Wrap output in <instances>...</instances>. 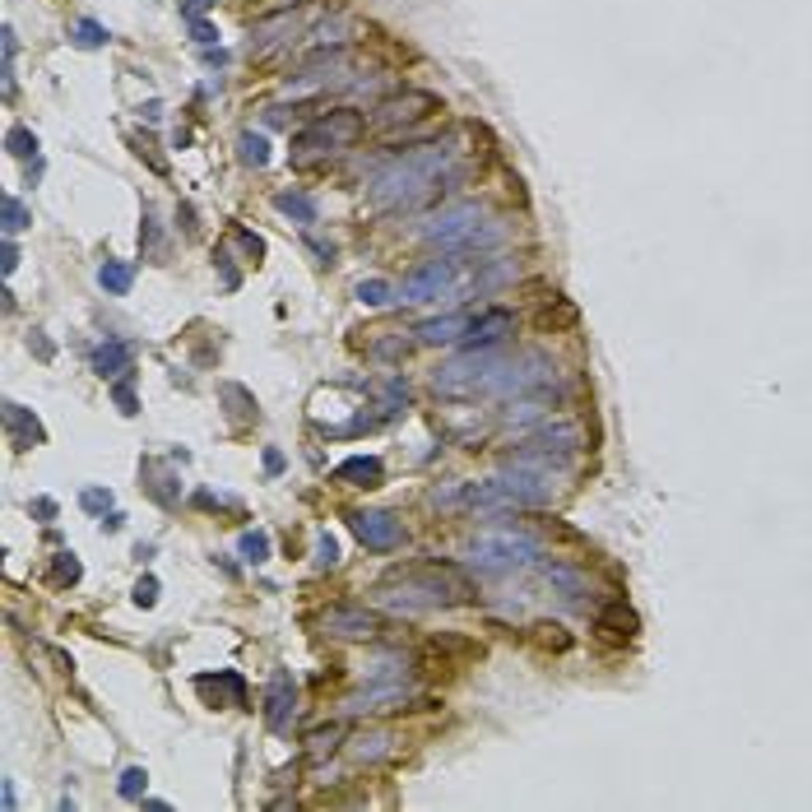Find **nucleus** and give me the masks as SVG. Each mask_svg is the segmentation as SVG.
Returning a JSON list of instances; mask_svg holds the SVG:
<instances>
[{
  "instance_id": "obj_1",
  "label": "nucleus",
  "mask_w": 812,
  "mask_h": 812,
  "mask_svg": "<svg viewBox=\"0 0 812 812\" xmlns=\"http://www.w3.org/2000/svg\"><path fill=\"white\" fill-rule=\"evenodd\" d=\"M455 149L451 144H418V149H404L399 158H390L386 168L367 181V200L372 210H409L418 200H427L436 186L455 181Z\"/></svg>"
},
{
  "instance_id": "obj_2",
  "label": "nucleus",
  "mask_w": 812,
  "mask_h": 812,
  "mask_svg": "<svg viewBox=\"0 0 812 812\" xmlns=\"http://www.w3.org/2000/svg\"><path fill=\"white\" fill-rule=\"evenodd\" d=\"M390 585H399L404 594H386L390 603L404 608H445V603H469L474 599V581L451 562H414V566H399L390 572Z\"/></svg>"
},
{
  "instance_id": "obj_3",
  "label": "nucleus",
  "mask_w": 812,
  "mask_h": 812,
  "mask_svg": "<svg viewBox=\"0 0 812 812\" xmlns=\"http://www.w3.org/2000/svg\"><path fill=\"white\" fill-rule=\"evenodd\" d=\"M362 131H367V116H362L357 107L320 112L316 121H307V126L293 135V158H298V162H311L316 153H339V149L357 144Z\"/></svg>"
},
{
  "instance_id": "obj_4",
  "label": "nucleus",
  "mask_w": 812,
  "mask_h": 812,
  "mask_svg": "<svg viewBox=\"0 0 812 812\" xmlns=\"http://www.w3.org/2000/svg\"><path fill=\"white\" fill-rule=\"evenodd\" d=\"M543 557V548L530 539V534H478L465 543V562L478 566L483 576H511L520 566H534Z\"/></svg>"
},
{
  "instance_id": "obj_5",
  "label": "nucleus",
  "mask_w": 812,
  "mask_h": 812,
  "mask_svg": "<svg viewBox=\"0 0 812 812\" xmlns=\"http://www.w3.org/2000/svg\"><path fill=\"white\" fill-rule=\"evenodd\" d=\"M483 219H487V210L478 205V200H460V205L441 210V214H432V219L423 223V241H436L441 251H451L455 241H460L474 223H483Z\"/></svg>"
},
{
  "instance_id": "obj_6",
  "label": "nucleus",
  "mask_w": 812,
  "mask_h": 812,
  "mask_svg": "<svg viewBox=\"0 0 812 812\" xmlns=\"http://www.w3.org/2000/svg\"><path fill=\"white\" fill-rule=\"evenodd\" d=\"M348 524H353L357 543L372 553H390L404 543V520L390 511H348Z\"/></svg>"
},
{
  "instance_id": "obj_7",
  "label": "nucleus",
  "mask_w": 812,
  "mask_h": 812,
  "mask_svg": "<svg viewBox=\"0 0 812 812\" xmlns=\"http://www.w3.org/2000/svg\"><path fill=\"white\" fill-rule=\"evenodd\" d=\"M436 107H441V103H436L432 93H423V89H404V93H390V98L377 103V121H381V126H414V121L432 116Z\"/></svg>"
},
{
  "instance_id": "obj_8",
  "label": "nucleus",
  "mask_w": 812,
  "mask_h": 812,
  "mask_svg": "<svg viewBox=\"0 0 812 812\" xmlns=\"http://www.w3.org/2000/svg\"><path fill=\"white\" fill-rule=\"evenodd\" d=\"M451 279H455V265L451 260H423L414 265L409 274H404V302H427V298H441L445 289H451Z\"/></svg>"
},
{
  "instance_id": "obj_9",
  "label": "nucleus",
  "mask_w": 812,
  "mask_h": 812,
  "mask_svg": "<svg viewBox=\"0 0 812 812\" xmlns=\"http://www.w3.org/2000/svg\"><path fill=\"white\" fill-rule=\"evenodd\" d=\"M515 335V311L506 307H487L478 316H469V330H465V344L469 348H497Z\"/></svg>"
},
{
  "instance_id": "obj_10",
  "label": "nucleus",
  "mask_w": 812,
  "mask_h": 812,
  "mask_svg": "<svg viewBox=\"0 0 812 812\" xmlns=\"http://www.w3.org/2000/svg\"><path fill=\"white\" fill-rule=\"evenodd\" d=\"M377 627H381V618L367 613V608H353V603H339L320 618V631L339 636V641H367V636H377Z\"/></svg>"
},
{
  "instance_id": "obj_11",
  "label": "nucleus",
  "mask_w": 812,
  "mask_h": 812,
  "mask_svg": "<svg viewBox=\"0 0 812 812\" xmlns=\"http://www.w3.org/2000/svg\"><path fill=\"white\" fill-rule=\"evenodd\" d=\"M293 710H298V687H293L289 673L279 669L269 678V687H265V724L274 729V734H283V729L293 724Z\"/></svg>"
},
{
  "instance_id": "obj_12",
  "label": "nucleus",
  "mask_w": 812,
  "mask_h": 812,
  "mask_svg": "<svg viewBox=\"0 0 812 812\" xmlns=\"http://www.w3.org/2000/svg\"><path fill=\"white\" fill-rule=\"evenodd\" d=\"M539 572L566 603H585V594H590L585 572H576V566H566V562H548V557H539Z\"/></svg>"
},
{
  "instance_id": "obj_13",
  "label": "nucleus",
  "mask_w": 812,
  "mask_h": 812,
  "mask_svg": "<svg viewBox=\"0 0 812 812\" xmlns=\"http://www.w3.org/2000/svg\"><path fill=\"white\" fill-rule=\"evenodd\" d=\"M302 28V19L293 15V10H279V15H260L256 24H251V52H269L279 37H293Z\"/></svg>"
},
{
  "instance_id": "obj_14",
  "label": "nucleus",
  "mask_w": 812,
  "mask_h": 812,
  "mask_svg": "<svg viewBox=\"0 0 812 812\" xmlns=\"http://www.w3.org/2000/svg\"><path fill=\"white\" fill-rule=\"evenodd\" d=\"M465 330H469V316H465V311H451V316L423 320L414 335H418L423 344H455V339H465Z\"/></svg>"
},
{
  "instance_id": "obj_15",
  "label": "nucleus",
  "mask_w": 812,
  "mask_h": 812,
  "mask_svg": "<svg viewBox=\"0 0 812 812\" xmlns=\"http://www.w3.org/2000/svg\"><path fill=\"white\" fill-rule=\"evenodd\" d=\"M502 241H506V223H502V219H483V223H474V228L455 241L451 251H478V256H483V251L502 247Z\"/></svg>"
},
{
  "instance_id": "obj_16",
  "label": "nucleus",
  "mask_w": 812,
  "mask_h": 812,
  "mask_svg": "<svg viewBox=\"0 0 812 812\" xmlns=\"http://www.w3.org/2000/svg\"><path fill=\"white\" fill-rule=\"evenodd\" d=\"M335 478H339V483H353V487H377V483L386 478V465H381L377 455H353V460H344V465L335 469Z\"/></svg>"
},
{
  "instance_id": "obj_17",
  "label": "nucleus",
  "mask_w": 812,
  "mask_h": 812,
  "mask_svg": "<svg viewBox=\"0 0 812 812\" xmlns=\"http://www.w3.org/2000/svg\"><path fill=\"white\" fill-rule=\"evenodd\" d=\"M594 627L603 636H636V613L627 608V599H613V603H603L594 613Z\"/></svg>"
},
{
  "instance_id": "obj_18",
  "label": "nucleus",
  "mask_w": 812,
  "mask_h": 812,
  "mask_svg": "<svg viewBox=\"0 0 812 812\" xmlns=\"http://www.w3.org/2000/svg\"><path fill=\"white\" fill-rule=\"evenodd\" d=\"M131 357H135V348H131L126 339H107V344L93 353V372H98V377H121V372H131Z\"/></svg>"
},
{
  "instance_id": "obj_19",
  "label": "nucleus",
  "mask_w": 812,
  "mask_h": 812,
  "mask_svg": "<svg viewBox=\"0 0 812 812\" xmlns=\"http://www.w3.org/2000/svg\"><path fill=\"white\" fill-rule=\"evenodd\" d=\"M5 427H10V441L15 445H33L43 441V423H37L24 404H5Z\"/></svg>"
},
{
  "instance_id": "obj_20",
  "label": "nucleus",
  "mask_w": 812,
  "mask_h": 812,
  "mask_svg": "<svg viewBox=\"0 0 812 812\" xmlns=\"http://www.w3.org/2000/svg\"><path fill=\"white\" fill-rule=\"evenodd\" d=\"M274 210H279V214H289V219L302 223V228L316 223V200H311L307 191H279V195H274Z\"/></svg>"
},
{
  "instance_id": "obj_21",
  "label": "nucleus",
  "mask_w": 812,
  "mask_h": 812,
  "mask_svg": "<svg viewBox=\"0 0 812 812\" xmlns=\"http://www.w3.org/2000/svg\"><path fill=\"white\" fill-rule=\"evenodd\" d=\"M195 687L200 692H219V697H228V706H241L247 701V682H241V673H232V669H223L219 678H195Z\"/></svg>"
},
{
  "instance_id": "obj_22",
  "label": "nucleus",
  "mask_w": 812,
  "mask_h": 812,
  "mask_svg": "<svg viewBox=\"0 0 812 812\" xmlns=\"http://www.w3.org/2000/svg\"><path fill=\"white\" fill-rule=\"evenodd\" d=\"M344 734H348L344 724H325V729H311V734H307V761H325L330 752H339Z\"/></svg>"
},
{
  "instance_id": "obj_23",
  "label": "nucleus",
  "mask_w": 812,
  "mask_h": 812,
  "mask_svg": "<svg viewBox=\"0 0 812 812\" xmlns=\"http://www.w3.org/2000/svg\"><path fill=\"white\" fill-rule=\"evenodd\" d=\"M98 283L107 293H131V283H135V265H126V260H103V269H98Z\"/></svg>"
},
{
  "instance_id": "obj_24",
  "label": "nucleus",
  "mask_w": 812,
  "mask_h": 812,
  "mask_svg": "<svg viewBox=\"0 0 812 812\" xmlns=\"http://www.w3.org/2000/svg\"><path fill=\"white\" fill-rule=\"evenodd\" d=\"M427 655H455L460 664H469V660H478V645L465 641V636H432V641H427Z\"/></svg>"
},
{
  "instance_id": "obj_25",
  "label": "nucleus",
  "mask_w": 812,
  "mask_h": 812,
  "mask_svg": "<svg viewBox=\"0 0 812 812\" xmlns=\"http://www.w3.org/2000/svg\"><path fill=\"white\" fill-rule=\"evenodd\" d=\"M237 153H241V162H247V168H265V162H269V140L256 135V131H241V135H237Z\"/></svg>"
},
{
  "instance_id": "obj_26",
  "label": "nucleus",
  "mask_w": 812,
  "mask_h": 812,
  "mask_svg": "<svg viewBox=\"0 0 812 812\" xmlns=\"http://www.w3.org/2000/svg\"><path fill=\"white\" fill-rule=\"evenodd\" d=\"M357 302H362V307H390V302H395V289H390L386 279H362V283H357Z\"/></svg>"
},
{
  "instance_id": "obj_27",
  "label": "nucleus",
  "mask_w": 812,
  "mask_h": 812,
  "mask_svg": "<svg viewBox=\"0 0 812 812\" xmlns=\"http://www.w3.org/2000/svg\"><path fill=\"white\" fill-rule=\"evenodd\" d=\"M144 478H149V493H153L162 506H177V487H168V483H172V474H168V469L144 465Z\"/></svg>"
},
{
  "instance_id": "obj_28",
  "label": "nucleus",
  "mask_w": 812,
  "mask_h": 812,
  "mask_svg": "<svg viewBox=\"0 0 812 812\" xmlns=\"http://www.w3.org/2000/svg\"><path fill=\"white\" fill-rule=\"evenodd\" d=\"M386 748H390V734H386V729H372V734L357 739L353 757H357V761H377V757H386Z\"/></svg>"
},
{
  "instance_id": "obj_29",
  "label": "nucleus",
  "mask_w": 812,
  "mask_h": 812,
  "mask_svg": "<svg viewBox=\"0 0 812 812\" xmlns=\"http://www.w3.org/2000/svg\"><path fill=\"white\" fill-rule=\"evenodd\" d=\"M219 395L232 404V418H237V423H251V418H256V399H251L247 390H241V386H223Z\"/></svg>"
},
{
  "instance_id": "obj_30",
  "label": "nucleus",
  "mask_w": 812,
  "mask_h": 812,
  "mask_svg": "<svg viewBox=\"0 0 812 812\" xmlns=\"http://www.w3.org/2000/svg\"><path fill=\"white\" fill-rule=\"evenodd\" d=\"M103 43H107V28H103L98 19H79V24H74V47L93 52V47H103Z\"/></svg>"
},
{
  "instance_id": "obj_31",
  "label": "nucleus",
  "mask_w": 812,
  "mask_h": 812,
  "mask_svg": "<svg viewBox=\"0 0 812 812\" xmlns=\"http://www.w3.org/2000/svg\"><path fill=\"white\" fill-rule=\"evenodd\" d=\"M5 149H10L15 158H37V135H33L28 126H10V135H5Z\"/></svg>"
},
{
  "instance_id": "obj_32",
  "label": "nucleus",
  "mask_w": 812,
  "mask_h": 812,
  "mask_svg": "<svg viewBox=\"0 0 812 812\" xmlns=\"http://www.w3.org/2000/svg\"><path fill=\"white\" fill-rule=\"evenodd\" d=\"M241 557H247V562H265L269 557V539L260 530H247V534H241Z\"/></svg>"
},
{
  "instance_id": "obj_33",
  "label": "nucleus",
  "mask_w": 812,
  "mask_h": 812,
  "mask_svg": "<svg viewBox=\"0 0 812 812\" xmlns=\"http://www.w3.org/2000/svg\"><path fill=\"white\" fill-rule=\"evenodd\" d=\"M0 210H5V232H10V237H15V232H24V228L33 223V219H28V210L19 205L15 195H5V205H0Z\"/></svg>"
},
{
  "instance_id": "obj_34",
  "label": "nucleus",
  "mask_w": 812,
  "mask_h": 812,
  "mask_svg": "<svg viewBox=\"0 0 812 812\" xmlns=\"http://www.w3.org/2000/svg\"><path fill=\"white\" fill-rule=\"evenodd\" d=\"M144 785H149V776H144L140 766H131L126 776H121V785H116V789H121V798H140V794H144Z\"/></svg>"
},
{
  "instance_id": "obj_35",
  "label": "nucleus",
  "mask_w": 812,
  "mask_h": 812,
  "mask_svg": "<svg viewBox=\"0 0 812 812\" xmlns=\"http://www.w3.org/2000/svg\"><path fill=\"white\" fill-rule=\"evenodd\" d=\"M232 241H237V247L247 251L251 260H260V256H265V241H260L256 232H247V228H232Z\"/></svg>"
},
{
  "instance_id": "obj_36",
  "label": "nucleus",
  "mask_w": 812,
  "mask_h": 812,
  "mask_svg": "<svg viewBox=\"0 0 812 812\" xmlns=\"http://www.w3.org/2000/svg\"><path fill=\"white\" fill-rule=\"evenodd\" d=\"M56 581H61V585H74V581H79V562H74V553H56Z\"/></svg>"
},
{
  "instance_id": "obj_37",
  "label": "nucleus",
  "mask_w": 812,
  "mask_h": 812,
  "mask_svg": "<svg viewBox=\"0 0 812 812\" xmlns=\"http://www.w3.org/2000/svg\"><path fill=\"white\" fill-rule=\"evenodd\" d=\"M214 260H219V274H223V289H237V283H241V274H237V265H232L228 247H219V251H214Z\"/></svg>"
},
{
  "instance_id": "obj_38",
  "label": "nucleus",
  "mask_w": 812,
  "mask_h": 812,
  "mask_svg": "<svg viewBox=\"0 0 812 812\" xmlns=\"http://www.w3.org/2000/svg\"><path fill=\"white\" fill-rule=\"evenodd\" d=\"M335 562H339V543L330 534H320L316 539V566H335Z\"/></svg>"
},
{
  "instance_id": "obj_39",
  "label": "nucleus",
  "mask_w": 812,
  "mask_h": 812,
  "mask_svg": "<svg viewBox=\"0 0 812 812\" xmlns=\"http://www.w3.org/2000/svg\"><path fill=\"white\" fill-rule=\"evenodd\" d=\"M543 325H553V330H557V325H576V307H572V302H557V311L548 307V311H543Z\"/></svg>"
},
{
  "instance_id": "obj_40",
  "label": "nucleus",
  "mask_w": 812,
  "mask_h": 812,
  "mask_svg": "<svg viewBox=\"0 0 812 812\" xmlns=\"http://www.w3.org/2000/svg\"><path fill=\"white\" fill-rule=\"evenodd\" d=\"M135 603H140V608H153V603H158V581H153V576H144V581L135 585Z\"/></svg>"
},
{
  "instance_id": "obj_41",
  "label": "nucleus",
  "mask_w": 812,
  "mask_h": 812,
  "mask_svg": "<svg viewBox=\"0 0 812 812\" xmlns=\"http://www.w3.org/2000/svg\"><path fill=\"white\" fill-rule=\"evenodd\" d=\"M191 33H195V43H200V47H214V43H219L214 24H205V19H191Z\"/></svg>"
},
{
  "instance_id": "obj_42",
  "label": "nucleus",
  "mask_w": 812,
  "mask_h": 812,
  "mask_svg": "<svg viewBox=\"0 0 812 812\" xmlns=\"http://www.w3.org/2000/svg\"><path fill=\"white\" fill-rule=\"evenodd\" d=\"M79 502H84L89 511H107V506H112V493H103V487H84V497H79Z\"/></svg>"
},
{
  "instance_id": "obj_43",
  "label": "nucleus",
  "mask_w": 812,
  "mask_h": 812,
  "mask_svg": "<svg viewBox=\"0 0 812 812\" xmlns=\"http://www.w3.org/2000/svg\"><path fill=\"white\" fill-rule=\"evenodd\" d=\"M116 404H121V414H135V390H131V381H116Z\"/></svg>"
},
{
  "instance_id": "obj_44",
  "label": "nucleus",
  "mask_w": 812,
  "mask_h": 812,
  "mask_svg": "<svg viewBox=\"0 0 812 812\" xmlns=\"http://www.w3.org/2000/svg\"><path fill=\"white\" fill-rule=\"evenodd\" d=\"M307 0H260V15H279V10H302Z\"/></svg>"
},
{
  "instance_id": "obj_45",
  "label": "nucleus",
  "mask_w": 812,
  "mask_h": 812,
  "mask_svg": "<svg viewBox=\"0 0 812 812\" xmlns=\"http://www.w3.org/2000/svg\"><path fill=\"white\" fill-rule=\"evenodd\" d=\"M205 10H214V0H181V15H186V19H205Z\"/></svg>"
},
{
  "instance_id": "obj_46",
  "label": "nucleus",
  "mask_w": 812,
  "mask_h": 812,
  "mask_svg": "<svg viewBox=\"0 0 812 812\" xmlns=\"http://www.w3.org/2000/svg\"><path fill=\"white\" fill-rule=\"evenodd\" d=\"M311 251L320 256V265H330V256H335V247H330V241H320V237H311Z\"/></svg>"
},
{
  "instance_id": "obj_47",
  "label": "nucleus",
  "mask_w": 812,
  "mask_h": 812,
  "mask_svg": "<svg viewBox=\"0 0 812 812\" xmlns=\"http://www.w3.org/2000/svg\"><path fill=\"white\" fill-rule=\"evenodd\" d=\"M205 65H219V70H223V65H228V52H223V47H205Z\"/></svg>"
},
{
  "instance_id": "obj_48",
  "label": "nucleus",
  "mask_w": 812,
  "mask_h": 812,
  "mask_svg": "<svg viewBox=\"0 0 812 812\" xmlns=\"http://www.w3.org/2000/svg\"><path fill=\"white\" fill-rule=\"evenodd\" d=\"M19 269V247L15 241H5V274H15Z\"/></svg>"
},
{
  "instance_id": "obj_49",
  "label": "nucleus",
  "mask_w": 812,
  "mask_h": 812,
  "mask_svg": "<svg viewBox=\"0 0 812 812\" xmlns=\"http://www.w3.org/2000/svg\"><path fill=\"white\" fill-rule=\"evenodd\" d=\"M33 511H37V515H43V520H52V515H56V502H47V497H37V502H33Z\"/></svg>"
},
{
  "instance_id": "obj_50",
  "label": "nucleus",
  "mask_w": 812,
  "mask_h": 812,
  "mask_svg": "<svg viewBox=\"0 0 812 812\" xmlns=\"http://www.w3.org/2000/svg\"><path fill=\"white\" fill-rule=\"evenodd\" d=\"M265 469H269V474H279V469H283V455L274 451V445H269V451H265Z\"/></svg>"
}]
</instances>
